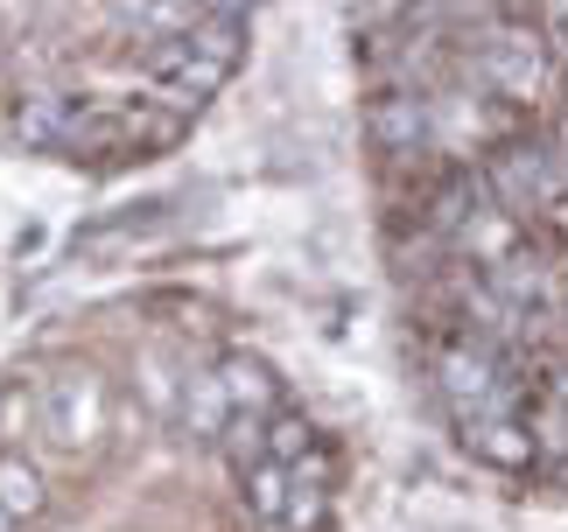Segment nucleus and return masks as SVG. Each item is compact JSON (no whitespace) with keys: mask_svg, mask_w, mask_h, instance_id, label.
<instances>
[{"mask_svg":"<svg viewBox=\"0 0 568 532\" xmlns=\"http://www.w3.org/2000/svg\"><path fill=\"white\" fill-rule=\"evenodd\" d=\"M485 78H491V84H506L513 99H534L540 84H548V57H540V35H527V29L491 35V42H485Z\"/></svg>","mask_w":568,"mask_h":532,"instance_id":"2","label":"nucleus"},{"mask_svg":"<svg viewBox=\"0 0 568 532\" xmlns=\"http://www.w3.org/2000/svg\"><path fill=\"white\" fill-rule=\"evenodd\" d=\"M485 190H491L506 211H540V204L561 190L555 154H548V147H498L491 168H485Z\"/></svg>","mask_w":568,"mask_h":532,"instance_id":"1","label":"nucleus"}]
</instances>
